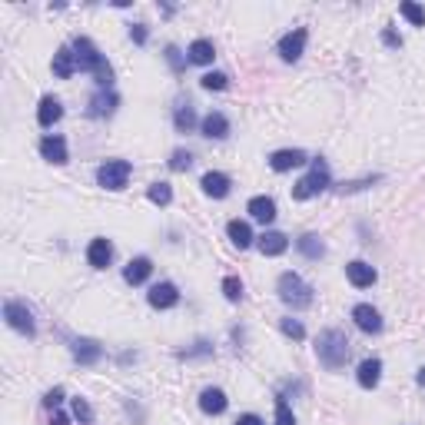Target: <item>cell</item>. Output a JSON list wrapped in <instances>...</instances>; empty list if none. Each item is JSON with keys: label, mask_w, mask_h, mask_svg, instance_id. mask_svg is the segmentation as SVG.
I'll return each instance as SVG.
<instances>
[{"label": "cell", "mask_w": 425, "mask_h": 425, "mask_svg": "<svg viewBox=\"0 0 425 425\" xmlns=\"http://www.w3.org/2000/svg\"><path fill=\"white\" fill-rule=\"evenodd\" d=\"M70 47H73V57H77V70L93 73L100 87H110V83H113V67L106 63V57L97 50L93 40H90V37H77Z\"/></svg>", "instance_id": "6da1fadb"}, {"label": "cell", "mask_w": 425, "mask_h": 425, "mask_svg": "<svg viewBox=\"0 0 425 425\" xmlns=\"http://www.w3.org/2000/svg\"><path fill=\"white\" fill-rule=\"evenodd\" d=\"M316 356L319 362L326 369H342L346 366V359H349V339L346 332H339V329H322L316 339Z\"/></svg>", "instance_id": "7a4b0ae2"}, {"label": "cell", "mask_w": 425, "mask_h": 425, "mask_svg": "<svg viewBox=\"0 0 425 425\" xmlns=\"http://www.w3.org/2000/svg\"><path fill=\"white\" fill-rule=\"evenodd\" d=\"M276 290H280V299L290 306V309H306L312 306V286L302 280L299 272H282L280 282H276Z\"/></svg>", "instance_id": "3957f363"}, {"label": "cell", "mask_w": 425, "mask_h": 425, "mask_svg": "<svg viewBox=\"0 0 425 425\" xmlns=\"http://www.w3.org/2000/svg\"><path fill=\"white\" fill-rule=\"evenodd\" d=\"M322 190H329V166H326V160H312L309 173L292 186V196H296V200H312V196H319Z\"/></svg>", "instance_id": "277c9868"}, {"label": "cell", "mask_w": 425, "mask_h": 425, "mask_svg": "<svg viewBox=\"0 0 425 425\" xmlns=\"http://www.w3.org/2000/svg\"><path fill=\"white\" fill-rule=\"evenodd\" d=\"M130 170H133V166L126 163V160H106L97 170V183L103 186V190H123L126 180H130Z\"/></svg>", "instance_id": "5b68a950"}, {"label": "cell", "mask_w": 425, "mask_h": 425, "mask_svg": "<svg viewBox=\"0 0 425 425\" xmlns=\"http://www.w3.org/2000/svg\"><path fill=\"white\" fill-rule=\"evenodd\" d=\"M4 319H7L10 329H17V332H24V336H34V332H37L34 312H30L24 302H17V299H7V302H4Z\"/></svg>", "instance_id": "8992f818"}, {"label": "cell", "mask_w": 425, "mask_h": 425, "mask_svg": "<svg viewBox=\"0 0 425 425\" xmlns=\"http://www.w3.org/2000/svg\"><path fill=\"white\" fill-rule=\"evenodd\" d=\"M70 352L77 359L80 366H97L100 359H103V346H100L97 339H70Z\"/></svg>", "instance_id": "52a82bcc"}, {"label": "cell", "mask_w": 425, "mask_h": 425, "mask_svg": "<svg viewBox=\"0 0 425 425\" xmlns=\"http://www.w3.org/2000/svg\"><path fill=\"white\" fill-rule=\"evenodd\" d=\"M306 27H296V30H290L286 37L280 40V57L286 60V63H296V60L302 57V50H306Z\"/></svg>", "instance_id": "ba28073f"}, {"label": "cell", "mask_w": 425, "mask_h": 425, "mask_svg": "<svg viewBox=\"0 0 425 425\" xmlns=\"http://www.w3.org/2000/svg\"><path fill=\"white\" fill-rule=\"evenodd\" d=\"M146 299L153 309H173L180 302V290H176V282H156L153 290L146 292Z\"/></svg>", "instance_id": "9c48e42d"}, {"label": "cell", "mask_w": 425, "mask_h": 425, "mask_svg": "<svg viewBox=\"0 0 425 425\" xmlns=\"http://www.w3.org/2000/svg\"><path fill=\"white\" fill-rule=\"evenodd\" d=\"M352 319H356V326L362 329V332H369V336L382 332V316H379V309H372L369 302H359L356 309H352Z\"/></svg>", "instance_id": "30bf717a"}, {"label": "cell", "mask_w": 425, "mask_h": 425, "mask_svg": "<svg viewBox=\"0 0 425 425\" xmlns=\"http://www.w3.org/2000/svg\"><path fill=\"white\" fill-rule=\"evenodd\" d=\"M346 276H349V282L356 286V290H366V286H372V282L379 280V272H376V266H369V262H362V260H352L346 266Z\"/></svg>", "instance_id": "8fae6325"}, {"label": "cell", "mask_w": 425, "mask_h": 425, "mask_svg": "<svg viewBox=\"0 0 425 425\" xmlns=\"http://www.w3.org/2000/svg\"><path fill=\"white\" fill-rule=\"evenodd\" d=\"M87 262L93 266V270H106V266L113 262V242L103 240V236H100V240H93L87 246Z\"/></svg>", "instance_id": "7c38bea8"}, {"label": "cell", "mask_w": 425, "mask_h": 425, "mask_svg": "<svg viewBox=\"0 0 425 425\" xmlns=\"http://www.w3.org/2000/svg\"><path fill=\"white\" fill-rule=\"evenodd\" d=\"M116 103H120V97H116L110 87H100L93 97H90V106H87V113L90 116H110L116 110Z\"/></svg>", "instance_id": "4fadbf2b"}, {"label": "cell", "mask_w": 425, "mask_h": 425, "mask_svg": "<svg viewBox=\"0 0 425 425\" xmlns=\"http://www.w3.org/2000/svg\"><path fill=\"white\" fill-rule=\"evenodd\" d=\"M40 153H43V160H50V163H57V166H63L70 160V156H67V140L57 136V133L40 140Z\"/></svg>", "instance_id": "5bb4252c"}, {"label": "cell", "mask_w": 425, "mask_h": 425, "mask_svg": "<svg viewBox=\"0 0 425 425\" xmlns=\"http://www.w3.org/2000/svg\"><path fill=\"white\" fill-rule=\"evenodd\" d=\"M309 163V156L302 153V150H276V153L270 156V166L276 170V173H286V170H296V166Z\"/></svg>", "instance_id": "9a60e30c"}, {"label": "cell", "mask_w": 425, "mask_h": 425, "mask_svg": "<svg viewBox=\"0 0 425 425\" xmlns=\"http://www.w3.org/2000/svg\"><path fill=\"white\" fill-rule=\"evenodd\" d=\"M226 406H230V399H226L222 389H203L200 392V409H203L206 416H222Z\"/></svg>", "instance_id": "2e32d148"}, {"label": "cell", "mask_w": 425, "mask_h": 425, "mask_svg": "<svg viewBox=\"0 0 425 425\" xmlns=\"http://www.w3.org/2000/svg\"><path fill=\"white\" fill-rule=\"evenodd\" d=\"M200 126H203V136H210V140H226V136H230V120H226V113H220V110L206 113Z\"/></svg>", "instance_id": "e0dca14e"}, {"label": "cell", "mask_w": 425, "mask_h": 425, "mask_svg": "<svg viewBox=\"0 0 425 425\" xmlns=\"http://www.w3.org/2000/svg\"><path fill=\"white\" fill-rule=\"evenodd\" d=\"M150 272H153V262L146 260V256H136V260L126 262V270H123V280L130 282V286H140V282L150 280Z\"/></svg>", "instance_id": "ac0fdd59"}, {"label": "cell", "mask_w": 425, "mask_h": 425, "mask_svg": "<svg viewBox=\"0 0 425 425\" xmlns=\"http://www.w3.org/2000/svg\"><path fill=\"white\" fill-rule=\"evenodd\" d=\"M212 57H216V47H212V40H193L190 47H186V63H200V67H206V63H212Z\"/></svg>", "instance_id": "d6986e66"}, {"label": "cell", "mask_w": 425, "mask_h": 425, "mask_svg": "<svg viewBox=\"0 0 425 425\" xmlns=\"http://www.w3.org/2000/svg\"><path fill=\"white\" fill-rule=\"evenodd\" d=\"M356 379H359V386L362 389H376L379 379H382V362H379V359H362Z\"/></svg>", "instance_id": "ffe728a7"}, {"label": "cell", "mask_w": 425, "mask_h": 425, "mask_svg": "<svg viewBox=\"0 0 425 425\" xmlns=\"http://www.w3.org/2000/svg\"><path fill=\"white\" fill-rule=\"evenodd\" d=\"M53 73H57L60 80H70L73 73H77V57H73V47H60L57 53H53Z\"/></svg>", "instance_id": "44dd1931"}, {"label": "cell", "mask_w": 425, "mask_h": 425, "mask_svg": "<svg viewBox=\"0 0 425 425\" xmlns=\"http://www.w3.org/2000/svg\"><path fill=\"white\" fill-rule=\"evenodd\" d=\"M203 193L206 196H212V200H222V196L230 193V176L226 173H216V170H210V173L203 176Z\"/></svg>", "instance_id": "7402d4cb"}, {"label": "cell", "mask_w": 425, "mask_h": 425, "mask_svg": "<svg viewBox=\"0 0 425 425\" xmlns=\"http://www.w3.org/2000/svg\"><path fill=\"white\" fill-rule=\"evenodd\" d=\"M286 250H290V240H286L282 232L270 230V232H262L260 236V252L262 256H282Z\"/></svg>", "instance_id": "603a6c76"}, {"label": "cell", "mask_w": 425, "mask_h": 425, "mask_svg": "<svg viewBox=\"0 0 425 425\" xmlns=\"http://www.w3.org/2000/svg\"><path fill=\"white\" fill-rule=\"evenodd\" d=\"M246 210H250L252 220H260V222H272V220H276V203H272V196H252Z\"/></svg>", "instance_id": "cb8c5ba5"}, {"label": "cell", "mask_w": 425, "mask_h": 425, "mask_svg": "<svg viewBox=\"0 0 425 425\" xmlns=\"http://www.w3.org/2000/svg\"><path fill=\"white\" fill-rule=\"evenodd\" d=\"M60 116H63V106H60L57 97H43V100H40V106H37V123L40 126H53Z\"/></svg>", "instance_id": "d4e9b609"}, {"label": "cell", "mask_w": 425, "mask_h": 425, "mask_svg": "<svg viewBox=\"0 0 425 425\" xmlns=\"http://www.w3.org/2000/svg\"><path fill=\"white\" fill-rule=\"evenodd\" d=\"M296 250H299L306 260H322V256H326V242L319 240L316 232H306V236L296 240Z\"/></svg>", "instance_id": "484cf974"}, {"label": "cell", "mask_w": 425, "mask_h": 425, "mask_svg": "<svg viewBox=\"0 0 425 425\" xmlns=\"http://www.w3.org/2000/svg\"><path fill=\"white\" fill-rule=\"evenodd\" d=\"M226 232H230L232 246H240V250H246V246H252V230H250V222L232 220L230 226H226Z\"/></svg>", "instance_id": "4316f807"}, {"label": "cell", "mask_w": 425, "mask_h": 425, "mask_svg": "<svg viewBox=\"0 0 425 425\" xmlns=\"http://www.w3.org/2000/svg\"><path fill=\"white\" fill-rule=\"evenodd\" d=\"M173 123H176V130L180 133H190L196 126V110L190 103H183V106H176V116H173Z\"/></svg>", "instance_id": "83f0119b"}, {"label": "cell", "mask_w": 425, "mask_h": 425, "mask_svg": "<svg viewBox=\"0 0 425 425\" xmlns=\"http://www.w3.org/2000/svg\"><path fill=\"white\" fill-rule=\"evenodd\" d=\"M146 196H150V203H156V206H170V200H173V186L170 183H150V190H146Z\"/></svg>", "instance_id": "f1b7e54d"}, {"label": "cell", "mask_w": 425, "mask_h": 425, "mask_svg": "<svg viewBox=\"0 0 425 425\" xmlns=\"http://www.w3.org/2000/svg\"><path fill=\"white\" fill-rule=\"evenodd\" d=\"M399 14H402L412 27H425V10L419 7V4H412V0H406V4L399 7Z\"/></svg>", "instance_id": "f546056e"}, {"label": "cell", "mask_w": 425, "mask_h": 425, "mask_svg": "<svg viewBox=\"0 0 425 425\" xmlns=\"http://www.w3.org/2000/svg\"><path fill=\"white\" fill-rule=\"evenodd\" d=\"M203 90H226L230 87V77L226 73H220V70H210V73H203Z\"/></svg>", "instance_id": "4dcf8cb0"}, {"label": "cell", "mask_w": 425, "mask_h": 425, "mask_svg": "<svg viewBox=\"0 0 425 425\" xmlns=\"http://www.w3.org/2000/svg\"><path fill=\"white\" fill-rule=\"evenodd\" d=\"M222 296L230 302H240L242 299V282L236 280V276H226V280H222Z\"/></svg>", "instance_id": "1f68e13d"}, {"label": "cell", "mask_w": 425, "mask_h": 425, "mask_svg": "<svg viewBox=\"0 0 425 425\" xmlns=\"http://www.w3.org/2000/svg\"><path fill=\"white\" fill-rule=\"evenodd\" d=\"M190 166H193V153H190V150H176V153L170 156V170H176V173H183Z\"/></svg>", "instance_id": "d6a6232c"}, {"label": "cell", "mask_w": 425, "mask_h": 425, "mask_svg": "<svg viewBox=\"0 0 425 425\" xmlns=\"http://www.w3.org/2000/svg\"><path fill=\"white\" fill-rule=\"evenodd\" d=\"M73 416H77L83 425H90V422H93V409H90V402H87V399H80V396L73 399Z\"/></svg>", "instance_id": "836d02e7"}, {"label": "cell", "mask_w": 425, "mask_h": 425, "mask_svg": "<svg viewBox=\"0 0 425 425\" xmlns=\"http://www.w3.org/2000/svg\"><path fill=\"white\" fill-rule=\"evenodd\" d=\"M276 425H296V416L286 406V399H276Z\"/></svg>", "instance_id": "e575fe53"}, {"label": "cell", "mask_w": 425, "mask_h": 425, "mask_svg": "<svg viewBox=\"0 0 425 425\" xmlns=\"http://www.w3.org/2000/svg\"><path fill=\"white\" fill-rule=\"evenodd\" d=\"M282 332H286L290 339H296V342H299V339H306V329H302L299 319H282Z\"/></svg>", "instance_id": "d590c367"}, {"label": "cell", "mask_w": 425, "mask_h": 425, "mask_svg": "<svg viewBox=\"0 0 425 425\" xmlns=\"http://www.w3.org/2000/svg\"><path fill=\"white\" fill-rule=\"evenodd\" d=\"M60 402H63V389H50L47 396H43V406L47 409H57Z\"/></svg>", "instance_id": "8d00e7d4"}, {"label": "cell", "mask_w": 425, "mask_h": 425, "mask_svg": "<svg viewBox=\"0 0 425 425\" xmlns=\"http://www.w3.org/2000/svg\"><path fill=\"white\" fill-rule=\"evenodd\" d=\"M166 60H170V67L173 70H183V57H180V50L176 47H166Z\"/></svg>", "instance_id": "74e56055"}, {"label": "cell", "mask_w": 425, "mask_h": 425, "mask_svg": "<svg viewBox=\"0 0 425 425\" xmlns=\"http://www.w3.org/2000/svg\"><path fill=\"white\" fill-rule=\"evenodd\" d=\"M130 37H133V43H146V24H133Z\"/></svg>", "instance_id": "f35d334b"}, {"label": "cell", "mask_w": 425, "mask_h": 425, "mask_svg": "<svg viewBox=\"0 0 425 425\" xmlns=\"http://www.w3.org/2000/svg\"><path fill=\"white\" fill-rule=\"evenodd\" d=\"M236 425H266V422H262L260 416H252V412H246V416L236 419Z\"/></svg>", "instance_id": "ab89813d"}, {"label": "cell", "mask_w": 425, "mask_h": 425, "mask_svg": "<svg viewBox=\"0 0 425 425\" xmlns=\"http://www.w3.org/2000/svg\"><path fill=\"white\" fill-rule=\"evenodd\" d=\"M382 40H386L389 47H402V37H399V34H392V30H386V34H382Z\"/></svg>", "instance_id": "60d3db41"}, {"label": "cell", "mask_w": 425, "mask_h": 425, "mask_svg": "<svg viewBox=\"0 0 425 425\" xmlns=\"http://www.w3.org/2000/svg\"><path fill=\"white\" fill-rule=\"evenodd\" d=\"M50 425H67V416H63V412H53V419H50Z\"/></svg>", "instance_id": "b9f144b4"}, {"label": "cell", "mask_w": 425, "mask_h": 425, "mask_svg": "<svg viewBox=\"0 0 425 425\" xmlns=\"http://www.w3.org/2000/svg\"><path fill=\"white\" fill-rule=\"evenodd\" d=\"M419 386H425V366L419 369Z\"/></svg>", "instance_id": "7bdbcfd3"}]
</instances>
